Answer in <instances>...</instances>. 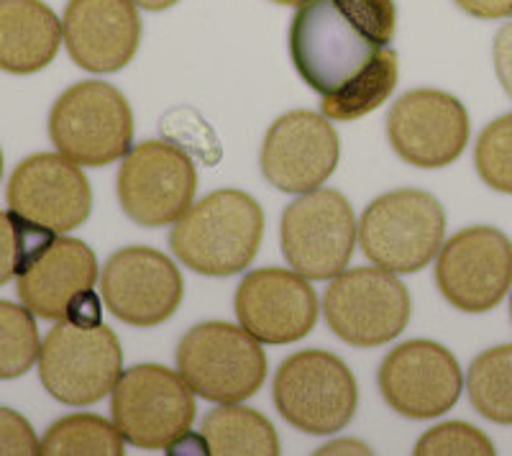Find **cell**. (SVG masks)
I'll return each mask as SVG.
<instances>
[{
    "label": "cell",
    "mask_w": 512,
    "mask_h": 456,
    "mask_svg": "<svg viewBox=\"0 0 512 456\" xmlns=\"http://www.w3.org/2000/svg\"><path fill=\"white\" fill-rule=\"evenodd\" d=\"M395 0H305L290 24L292 67L331 121L377 111L397 85Z\"/></svg>",
    "instance_id": "6da1fadb"
},
{
    "label": "cell",
    "mask_w": 512,
    "mask_h": 456,
    "mask_svg": "<svg viewBox=\"0 0 512 456\" xmlns=\"http://www.w3.org/2000/svg\"><path fill=\"white\" fill-rule=\"evenodd\" d=\"M262 236V205L244 190H218L177 218L169 246L192 272L231 277L254 262Z\"/></svg>",
    "instance_id": "7a4b0ae2"
},
{
    "label": "cell",
    "mask_w": 512,
    "mask_h": 456,
    "mask_svg": "<svg viewBox=\"0 0 512 456\" xmlns=\"http://www.w3.org/2000/svg\"><path fill=\"white\" fill-rule=\"evenodd\" d=\"M446 234V213L436 195L402 188L379 195L359 223L361 252L395 275H413L436 259Z\"/></svg>",
    "instance_id": "3957f363"
},
{
    "label": "cell",
    "mask_w": 512,
    "mask_h": 456,
    "mask_svg": "<svg viewBox=\"0 0 512 456\" xmlns=\"http://www.w3.org/2000/svg\"><path fill=\"white\" fill-rule=\"evenodd\" d=\"M121 341L103 321L64 318L39 351V380L64 405H93L123 375Z\"/></svg>",
    "instance_id": "277c9868"
},
{
    "label": "cell",
    "mask_w": 512,
    "mask_h": 456,
    "mask_svg": "<svg viewBox=\"0 0 512 456\" xmlns=\"http://www.w3.org/2000/svg\"><path fill=\"white\" fill-rule=\"evenodd\" d=\"M49 136L57 152L75 164L105 167L131 152L134 113L126 95L111 82H77L54 103Z\"/></svg>",
    "instance_id": "5b68a950"
},
{
    "label": "cell",
    "mask_w": 512,
    "mask_h": 456,
    "mask_svg": "<svg viewBox=\"0 0 512 456\" xmlns=\"http://www.w3.org/2000/svg\"><path fill=\"white\" fill-rule=\"evenodd\" d=\"M177 369L195 395L210 403H241L267 380L262 341L244 326L223 321L198 323L177 346Z\"/></svg>",
    "instance_id": "8992f818"
},
{
    "label": "cell",
    "mask_w": 512,
    "mask_h": 456,
    "mask_svg": "<svg viewBox=\"0 0 512 456\" xmlns=\"http://www.w3.org/2000/svg\"><path fill=\"white\" fill-rule=\"evenodd\" d=\"M272 398L280 416L297 431L331 436L344 431L356 413L359 387L336 354L305 349L280 364Z\"/></svg>",
    "instance_id": "52a82bcc"
},
{
    "label": "cell",
    "mask_w": 512,
    "mask_h": 456,
    "mask_svg": "<svg viewBox=\"0 0 512 456\" xmlns=\"http://www.w3.org/2000/svg\"><path fill=\"white\" fill-rule=\"evenodd\" d=\"M195 398L185 377L162 364H136L111 392L113 423L136 449H169L195 421Z\"/></svg>",
    "instance_id": "ba28073f"
},
{
    "label": "cell",
    "mask_w": 512,
    "mask_h": 456,
    "mask_svg": "<svg viewBox=\"0 0 512 456\" xmlns=\"http://www.w3.org/2000/svg\"><path fill=\"white\" fill-rule=\"evenodd\" d=\"M328 328L359 349L390 344L410 321V293L395 272L354 267L333 277L323 298Z\"/></svg>",
    "instance_id": "9c48e42d"
},
{
    "label": "cell",
    "mask_w": 512,
    "mask_h": 456,
    "mask_svg": "<svg viewBox=\"0 0 512 456\" xmlns=\"http://www.w3.org/2000/svg\"><path fill=\"white\" fill-rule=\"evenodd\" d=\"M359 223L338 190L318 188L292 200L282 213V254L308 280H333L351 262Z\"/></svg>",
    "instance_id": "30bf717a"
},
{
    "label": "cell",
    "mask_w": 512,
    "mask_h": 456,
    "mask_svg": "<svg viewBox=\"0 0 512 456\" xmlns=\"http://www.w3.org/2000/svg\"><path fill=\"white\" fill-rule=\"evenodd\" d=\"M198 172L190 154L167 141L131 147L118 170V200L136 226L175 223L195 200Z\"/></svg>",
    "instance_id": "8fae6325"
},
{
    "label": "cell",
    "mask_w": 512,
    "mask_h": 456,
    "mask_svg": "<svg viewBox=\"0 0 512 456\" xmlns=\"http://www.w3.org/2000/svg\"><path fill=\"white\" fill-rule=\"evenodd\" d=\"M436 285L464 313H487L512 287V241L492 226H469L441 246Z\"/></svg>",
    "instance_id": "7c38bea8"
},
{
    "label": "cell",
    "mask_w": 512,
    "mask_h": 456,
    "mask_svg": "<svg viewBox=\"0 0 512 456\" xmlns=\"http://www.w3.org/2000/svg\"><path fill=\"white\" fill-rule=\"evenodd\" d=\"M180 269L152 246H126L113 254L100 275V298L118 321L134 328H154L180 308Z\"/></svg>",
    "instance_id": "4fadbf2b"
},
{
    "label": "cell",
    "mask_w": 512,
    "mask_h": 456,
    "mask_svg": "<svg viewBox=\"0 0 512 456\" xmlns=\"http://www.w3.org/2000/svg\"><path fill=\"white\" fill-rule=\"evenodd\" d=\"M387 139L402 162L420 170L448 167L469 144V113L443 90H410L387 113Z\"/></svg>",
    "instance_id": "5bb4252c"
},
{
    "label": "cell",
    "mask_w": 512,
    "mask_h": 456,
    "mask_svg": "<svg viewBox=\"0 0 512 456\" xmlns=\"http://www.w3.org/2000/svg\"><path fill=\"white\" fill-rule=\"evenodd\" d=\"M379 390L400 416L428 421L454 408L464 390L456 357L436 341H405L384 357Z\"/></svg>",
    "instance_id": "9a60e30c"
},
{
    "label": "cell",
    "mask_w": 512,
    "mask_h": 456,
    "mask_svg": "<svg viewBox=\"0 0 512 456\" xmlns=\"http://www.w3.org/2000/svg\"><path fill=\"white\" fill-rule=\"evenodd\" d=\"M8 208L49 234H67L90 218L93 190L80 167L64 154H34L13 170Z\"/></svg>",
    "instance_id": "2e32d148"
},
{
    "label": "cell",
    "mask_w": 512,
    "mask_h": 456,
    "mask_svg": "<svg viewBox=\"0 0 512 456\" xmlns=\"http://www.w3.org/2000/svg\"><path fill=\"white\" fill-rule=\"evenodd\" d=\"M338 134L326 116L313 111H292L269 126L262 144V172L282 193L318 190L336 172Z\"/></svg>",
    "instance_id": "e0dca14e"
},
{
    "label": "cell",
    "mask_w": 512,
    "mask_h": 456,
    "mask_svg": "<svg viewBox=\"0 0 512 456\" xmlns=\"http://www.w3.org/2000/svg\"><path fill=\"white\" fill-rule=\"evenodd\" d=\"M236 316L262 344H292L318 323V295L300 272L254 269L236 290Z\"/></svg>",
    "instance_id": "ac0fdd59"
},
{
    "label": "cell",
    "mask_w": 512,
    "mask_h": 456,
    "mask_svg": "<svg viewBox=\"0 0 512 456\" xmlns=\"http://www.w3.org/2000/svg\"><path fill=\"white\" fill-rule=\"evenodd\" d=\"M62 36L72 62L111 75L134 59L141 44V16L134 0H70Z\"/></svg>",
    "instance_id": "d6986e66"
},
{
    "label": "cell",
    "mask_w": 512,
    "mask_h": 456,
    "mask_svg": "<svg viewBox=\"0 0 512 456\" xmlns=\"http://www.w3.org/2000/svg\"><path fill=\"white\" fill-rule=\"evenodd\" d=\"M98 280V259L85 241L52 236L16 277L21 303L39 318L64 321Z\"/></svg>",
    "instance_id": "ffe728a7"
},
{
    "label": "cell",
    "mask_w": 512,
    "mask_h": 456,
    "mask_svg": "<svg viewBox=\"0 0 512 456\" xmlns=\"http://www.w3.org/2000/svg\"><path fill=\"white\" fill-rule=\"evenodd\" d=\"M62 21L44 0H0V70L34 75L54 62Z\"/></svg>",
    "instance_id": "44dd1931"
},
{
    "label": "cell",
    "mask_w": 512,
    "mask_h": 456,
    "mask_svg": "<svg viewBox=\"0 0 512 456\" xmlns=\"http://www.w3.org/2000/svg\"><path fill=\"white\" fill-rule=\"evenodd\" d=\"M208 454L213 456H277L280 439L272 423L236 403H223L221 408L210 410L205 416L203 428Z\"/></svg>",
    "instance_id": "7402d4cb"
},
{
    "label": "cell",
    "mask_w": 512,
    "mask_h": 456,
    "mask_svg": "<svg viewBox=\"0 0 512 456\" xmlns=\"http://www.w3.org/2000/svg\"><path fill=\"white\" fill-rule=\"evenodd\" d=\"M466 390L479 416L512 426V344L482 351L469 367Z\"/></svg>",
    "instance_id": "603a6c76"
},
{
    "label": "cell",
    "mask_w": 512,
    "mask_h": 456,
    "mask_svg": "<svg viewBox=\"0 0 512 456\" xmlns=\"http://www.w3.org/2000/svg\"><path fill=\"white\" fill-rule=\"evenodd\" d=\"M126 439L105 418L93 413H75L54 423L41 439L44 456H121Z\"/></svg>",
    "instance_id": "cb8c5ba5"
},
{
    "label": "cell",
    "mask_w": 512,
    "mask_h": 456,
    "mask_svg": "<svg viewBox=\"0 0 512 456\" xmlns=\"http://www.w3.org/2000/svg\"><path fill=\"white\" fill-rule=\"evenodd\" d=\"M41 341L26 305L0 300V380L24 377L39 359Z\"/></svg>",
    "instance_id": "d4e9b609"
},
{
    "label": "cell",
    "mask_w": 512,
    "mask_h": 456,
    "mask_svg": "<svg viewBox=\"0 0 512 456\" xmlns=\"http://www.w3.org/2000/svg\"><path fill=\"white\" fill-rule=\"evenodd\" d=\"M474 164L484 185L512 195V113L495 118L479 134Z\"/></svg>",
    "instance_id": "484cf974"
},
{
    "label": "cell",
    "mask_w": 512,
    "mask_h": 456,
    "mask_svg": "<svg viewBox=\"0 0 512 456\" xmlns=\"http://www.w3.org/2000/svg\"><path fill=\"white\" fill-rule=\"evenodd\" d=\"M52 236L44 228L18 218L16 213L0 211V287L21 275L31 257Z\"/></svg>",
    "instance_id": "4316f807"
},
{
    "label": "cell",
    "mask_w": 512,
    "mask_h": 456,
    "mask_svg": "<svg viewBox=\"0 0 512 456\" xmlns=\"http://www.w3.org/2000/svg\"><path fill=\"white\" fill-rule=\"evenodd\" d=\"M495 444L479 428L451 421L431 428L415 444V456H495Z\"/></svg>",
    "instance_id": "83f0119b"
},
{
    "label": "cell",
    "mask_w": 512,
    "mask_h": 456,
    "mask_svg": "<svg viewBox=\"0 0 512 456\" xmlns=\"http://www.w3.org/2000/svg\"><path fill=\"white\" fill-rule=\"evenodd\" d=\"M162 131L169 141H175L180 147H185L190 152V157L195 154L198 159H203L205 164L218 162L216 154H221L218 147V139L213 134V129H208V123L203 121L198 111H190V108H175L172 113H167L162 121Z\"/></svg>",
    "instance_id": "f1b7e54d"
},
{
    "label": "cell",
    "mask_w": 512,
    "mask_h": 456,
    "mask_svg": "<svg viewBox=\"0 0 512 456\" xmlns=\"http://www.w3.org/2000/svg\"><path fill=\"white\" fill-rule=\"evenodd\" d=\"M41 454V441L21 413L0 408V456H34Z\"/></svg>",
    "instance_id": "f546056e"
},
{
    "label": "cell",
    "mask_w": 512,
    "mask_h": 456,
    "mask_svg": "<svg viewBox=\"0 0 512 456\" xmlns=\"http://www.w3.org/2000/svg\"><path fill=\"white\" fill-rule=\"evenodd\" d=\"M492 59H495V72L500 85L512 100V21H507L495 36L492 44Z\"/></svg>",
    "instance_id": "4dcf8cb0"
},
{
    "label": "cell",
    "mask_w": 512,
    "mask_h": 456,
    "mask_svg": "<svg viewBox=\"0 0 512 456\" xmlns=\"http://www.w3.org/2000/svg\"><path fill=\"white\" fill-rule=\"evenodd\" d=\"M454 3L479 21H500L512 16V0H454Z\"/></svg>",
    "instance_id": "1f68e13d"
},
{
    "label": "cell",
    "mask_w": 512,
    "mask_h": 456,
    "mask_svg": "<svg viewBox=\"0 0 512 456\" xmlns=\"http://www.w3.org/2000/svg\"><path fill=\"white\" fill-rule=\"evenodd\" d=\"M320 456L326 454H372V449H369L367 444H361V441H351V439H344V441H333V444H326L323 449L318 451Z\"/></svg>",
    "instance_id": "d6a6232c"
},
{
    "label": "cell",
    "mask_w": 512,
    "mask_h": 456,
    "mask_svg": "<svg viewBox=\"0 0 512 456\" xmlns=\"http://www.w3.org/2000/svg\"><path fill=\"white\" fill-rule=\"evenodd\" d=\"M134 3L144 11H167V8L177 6L180 0H134Z\"/></svg>",
    "instance_id": "836d02e7"
},
{
    "label": "cell",
    "mask_w": 512,
    "mask_h": 456,
    "mask_svg": "<svg viewBox=\"0 0 512 456\" xmlns=\"http://www.w3.org/2000/svg\"><path fill=\"white\" fill-rule=\"evenodd\" d=\"M272 3H280V6H303L305 0H272Z\"/></svg>",
    "instance_id": "e575fe53"
},
{
    "label": "cell",
    "mask_w": 512,
    "mask_h": 456,
    "mask_svg": "<svg viewBox=\"0 0 512 456\" xmlns=\"http://www.w3.org/2000/svg\"><path fill=\"white\" fill-rule=\"evenodd\" d=\"M0 177H3V152H0Z\"/></svg>",
    "instance_id": "d590c367"
},
{
    "label": "cell",
    "mask_w": 512,
    "mask_h": 456,
    "mask_svg": "<svg viewBox=\"0 0 512 456\" xmlns=\"http://www.w3.org/2000/svg\"><path fill=\"white\" fill-rule=\"evenodd\" d=\"M510 316H512V300H510Z\"/></svg>",
    "instance_id": "8d00e7d4"
}]
</instances>
